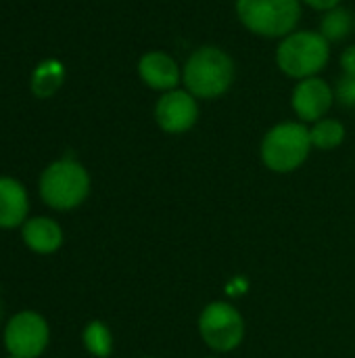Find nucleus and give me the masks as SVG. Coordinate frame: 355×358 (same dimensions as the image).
<instances>
[{
  "instance_id": "nucleus-1",
  "label": "nucleus",
  "mask_w": 355,
  "mask_h": 358,
  "mask_svg": "<svg viewBox=\"0 0 355 358\" xmlns=\"http://www.w3.org/2000/svg\"><path fill=\"white\" fill-rule=\"evenodd\" d=\"M236 65L234 59L220 46L207 44L190 52L182 67L184 88L203 101L218 99L226 94L234 82Z\"/></svg>"
},
{
  "instance_id": "nucleus-2",
  "label": "nucleus",
  "mask_w": 355,
  "mask_h": 358,
  "mask_svg": "<svg viewBox=\"0 0 355 358\" xmlns=\"http://www.w3.org/2000/svg\"><path fill=\"white\" fill-rule=\"evenodd\" d=\"M38 193L48 208L56 212H71L88 199L90 174L75 159H56L40 174Z\"/></svg>"
},
{
  "instance_id": "nucleus-3",
  "label": "nucleus",
  "mask_w": 355,
  "mask_h": 358,
  "mask_svg": "<svg viewBox=\"0 0 355 358\" xmlns=\"http://www.w3.org/2000/svg\"><path fill=\"white\" fill-rule=\"evenodd\" d=\"M331 61V42L314 29H295L276 48L278 69L293 78H316Z\"/></svg>"
},
{
  "instance_id": "nucleus-4",
  "label": "nucleus",
  "mask_w": 355,
  "mask_h": 358,
  "mask_svg": "<svg viewBox=\"0 0 355 358\" xmlns=\"http://www.w3.org/2000/svg\"><path fill=\"white\" fill-rule=\"evenodd\" d=\"M312 149L310 128L303 122H280L266 132L259 153L268 170L289 174L305 164Z\"/></svg>"
},
{
  "instance_id": "nucleus-5",
  "label": "nucleus",
  "mask_w": 355,
  "mask_h": 358,
  "mask_svg": "<svg viewBox=\"0 0 355 358\" xmlns=\"http://www.w3.org/2000/svg\"><path fill=\"white\" fill-rule=\"evenodd\" d=\"M234 6L243 27L262 38L282 40L301 19V0H236Z\"/></svg>"
},
{
  "instance_id": "nucleus-6",
  "label": "nucleus",
  "mask_w": 355,
  "mask_h": 358,
  "mask_svg": "<svg viewBox=\"0 0 355 358\" xmlns=\"http://www.w3.org/2000/svg\"><path fill=\"white\" fill-rule=\"evenodd\" d=\"M199 334L216 352H232L245 338L243 315L228 302H211L199 317Z\"/></svg>"
},
{
  "instance_id": "nucleus-7",
  "label": "nucleus",
  "mask_w": 355,
  "mask_h": 358,
  "mask_svg": "<svg viewBox=\"0 0 355 358\" xmlns=\"http://www.w3.org/2000/svg\"><path fill=\"white\" fill-rule=\"evenodd\" d=\"M2 342L10 357L40 358L50 342L48 321L36 310H21L6 321Z\"/></svg>"
},
{
  "instance_id": "nucleus-8",
  "label": "nucleus",
  "mask_w": 355,
  "mask_h": 358,
  "mask_svg": "<svg viewBox=\"0 0 355 358\" xmlns=\"http://www.w3.org/2000/svg\"><path fill=\"white\" fill-rule=\"evenodd\" d=\"M199 120V99L186 88L163 92L155 103V122L167 134H184Z\"/></svg>"
},
{
  "instance_id": "nucleus-9",
  "label": "nucleus",
  "mask_w": 355,
  "mask_h": 358,
  "mask_svg": "<svg viewBox=\"0 0 355 358\" xmlns=\"http://www.w3.org/2000/svg\"><path fill=\"white\" fill-rule=\"evenodd\" d=\"M335 101V88L318 76L299 80L291 94V107L303 124H316L326 117Z\"/></svg>"
},
{
  "instance_id": "nucleus-10",
  "label": "nucleus",
  "mask_w": 355,
  "mask_h": 358,
  "mask_svg": "<svg viewBox=\"0 0 355 358\" xmlns=\"http://www.w3.org/2000/svg\"><path fill=\"white\" fill-rule=\"evenodd\" d=\"M138 76L144 86L163 92L176 90L182 84V67L165 50H149L138 61Z\"/></svg>"
},
{
  "instance_id": "nucleus-11",
  "label": "nucleus",
  "mask_w": 355,
  "mask_h": 358,
  "mask_svg": "<svg viewBox=\"0 0 355 358\" xmlns=\"http://www.w3.org/2000/svg\"><path fill=\"white\" fill-rule=\"evenodd\" d=\"M21 239L27 250L40 256H50L61 250L65 235L61 224L48 216H33L27 218L21 227Z\"/></svg>"
},
{
  "instance_id": "nucleus-12",
  "label": "nucleus",
  "mask_w": 355,
  "mask_h": 358,
  "mask_svg": "<svg viewBox=\"0 0 355 358\" xmlns=\"http://www.w3.org/2000/svg\"><path fill=\"white\" fill-rule=\"evenodd\" d=\"M29 214V195L13 176H0V231L21 229Z\"/></svg>"
},
{
  "instance_id": "nucleus-13",
  "label": "nucleus",
  "mask_w": 355,
  "mask_h": 358,
  "mask_svg": "<svg viewBox=\"0 0 355 358\" xmlns=\"http://www.w3.org/2000/svg\"><path fill=\"white\" fill-rule=\"evenodd\" d=\"M355 27V15H352L349 8L345 6H337L328 13L322 15V21H320V34L328 40V42H341L345 40L352 29Z\"/></svg>"
},
{
  "instance_id": "nucleus-14",
  "label": "nucleus",
  "mask_w": 355,
  "mask_h": 358,
  "mask_svg": "<svg viewBox=\"0 0 355 358\" xmlns=\"http://www.w3.org/2000/svg\"><path fill=\"white\" fill-rule=\"evenodd\" d=\"M312 145L320 151H333L345 141V126L335 117H322L310 128Z\"/></svg>"
},
{
  "instance_id": "nucleus-15",
  "label": "nucleus",
  "mask_w": 355,
  "mask_h": 358,
  "mask_svg": "<svg viewBox=\"0 0 355 358\" xmlns=\"http://www.w3.org/2000/svg\"><path fill=\"white\" fill-rule=\"evenodd\" d=\"M82 344L94 358H109L113 355V334L103 321H90L84 327Z\"/></svg>"
},
{
  "instance_id": "nucleus-16",
  "label": "nucleus",
  "mask_w": 355,
  "mask_h": 358,
  "mask_svg": "<svg viewBox=\"0 0 355 358\" xmlns=\"http://www.w3.org/2000/svg\"><path fill=\"white\" fill-rule=\"evenodd\" d=\"M63 76H65V69L59 61H44L33 71L31 88L38 96L46 99V96L54 94L56 88L63 84Z\"/></svg>"
},
{
  "instance_id": "nucleus-17",
  "label": "nucleus",
  "mask_w": 355,
  "mask_h": 358,
  "mask_svg": "<svg viewBox=\"0 0 355 358\" xmlns=\"http://www.w3.org/2000/svg\"><path fill=\"white\" fill-rule=\"evenodd\" d=\"M335 99L345 105V107H355V76L354 73H343L335 86Z\"/></svg>"
},
{
  "instance_id": "nucleus-18",
  "label": "nucleus",
  "mask_w": 355,
  "mask_h": 358,
  "mask_svg": "<svg viewBox=\"0 0 355 358\" xmlns=\"http://www.w3.org/2000/svg\"><path fill=\"white\" fill-rule=\"evenodd\" d=\"M341 67H343V73H354L355 76V44L347 46L341 52Z\"/></svg>"
},
{
  "instance_id": "nucleus-19",
  "label": "nucleus",
  "mask_w": 355,
  "mask_h": 358,
  "mask_svg": "<svg viewBox=\"0 0 355 358\" xmlns=\"http://www.w3.org/2000/svg\"><path fill=\"white\" fill-rule=\"evenodd\" d=\"M303 4H308L310 8H314V10H320V13H328V10H333V8H337V6H341V2L343 0H301Z\"/></svg>"
},
{
  "instance_id": "nucleus-20",
  "label": "nucleus",
  "mask_w": 355,
  "mask_h": 358,
  "mask_svg": "<svg viewBox=\"0 0 355 358\" xmlns=\"http://www.w3.org/2000/svg\"><path fill=\"white\" fill-rule=\"evenodd\" d=\"M0 321H2V300H0Z\"/></svg>"
},
{
  "instance_id": "nucleus-21",
  "label": "nucleus",
  "mask_w": 355,
  "mask_h": 358,
  "mask_svg": "<svg viewBox=\"0 0 355 358\" xmlns=\"http://www.w3.org/2000/svg\"><path fill=\"white\" fill-rule=\"evenodd\" d=\"M6 358H17V357H10V355H8V357H6Z\"/></svg>"
},
{
  "instance_id": "nucleus-22",
  "label": "nucleus",
  "mask_w": 355,
  "mask_h": 358,
  "mask_svg": "<svg viewBox=\"0 0 355 358\" xmlns=\"http://www.w3.org/2000/svg\"><path fill=\"white\" fill-rule=\"evenodd\" d=\"M144 358H155V357H144Z\"/></svg>"
},
{
  "instance_id": "nucleus-23",
  "label": "nucleus",
  "mask_w": 355,
  "mask_h": 358,
  "mask_svg": "<svg viewBox=\"0 0 355 358\" xmlns=\"http://www.w3.org/2000/svg\"><path fill=\"white\" fill-rule=\"evenodd\" d=\"M207 358H213V357H207Z\"/></svg>"
}]
</instances>
